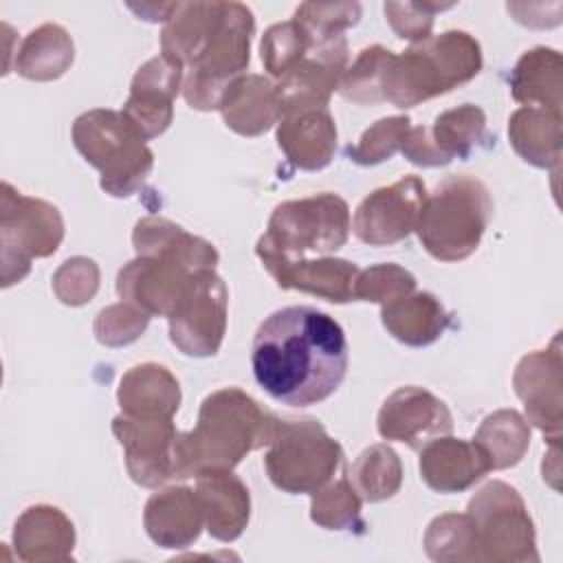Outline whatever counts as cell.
I'll return each mask as SVG.
<instances>
[{
  "mask_svg": "<svg viewBox=\"0 0 563 563\" xmlns=\"http://www.w3.org/2000/svg\"><path fill=\"white\" fill-rule=\"evenodd\" d=\"M350 350L341 323L312 306L271 312L251 345L257 385L277 402L310 407L330 398L343 383Z\"/></svg>",
  "mask_w": 563,
  "mask_h": 563,
  "instance_id": "6da1fadb",
  "label": "cell"
},
{
  "mask_svg": "<svg viewBox=\"0 0 563 563\" xmlns=\"http://www.w3.org/2000/svg\"><path fill=\"white\" fill-rule=\"evenodd\" d=\"M277 416L260 407L240 387L205 396L196 427L176 435L174 479L196 477L211 468H235L251 451L268 444Z\"/></svg>",
  "mask_w": 563,
  "mask_h": 563,
  "instance_id": "7a4b0ae2",
  "label": "cell"
},
{
  "mask_svg": "<svg viewBox=\"0 0 563 563\" xmlns=\"http://www.w3.org/2000/svg\"><path fill=\"white\" fill-rule=\"evenodd\" d=\"M482 64V46L471 33L451 29L431 35L400 55L394 53L383 75V101L402 110L413 108L468 84Z\"/></svg>",
  "mask_w": 563,
  "mask_h": 563,
  "instance_id": "3957f363",
  "label": "cell"
},
{
  "mask_svg": "<svg viewBox=\"0 0 563 563\" xmlns=\"http://www.w3.org/2000/svg\"><path fill=\"white\" fill-rule=\"evenodd\" d=\"M73 145L99 174V187L114 196H134L154 169V152L123 110L92 108L73 121Z\"/></svg>",
  "mask_w": 563,
  "mask_h": 563,
  "instance_id": "277c9868",
  "label": "cell"
},
{
  "mask_svg": "<svg viewBox=\"0 0 563 563\" xmlns=\"http://www.w3.org/2000/svg\"><path fill=\"white\" fill-rule=\"evenodd\" d=\"M490 216L488 187L475 176L460 174L427 194L413 231L433 260L462 262L477 251Z\"/></svg>",
  "mask_w": 563,
  "mask_h": 563,
  "instance_id": "5b68a950",
  "label": "cell"
},
{
  "mask_svg": "<svg viewBox=\"0 0 563 563\" xmlns=\"http://www.w3.org/2000/svg\"><path fill=\"white\" fill-rule=\"evenodd\" d=\"M255 15L242 2H220L216 24L194 64L185 70L183 99L189 108L211 112L220 108L227 88L246 75Z\"/></svg>",
  "mask_w": 563,
  "mask_h": 563,
  "instance_id": "8992f818",
  "label": "cell"
},
{
  "mask_svg": "<svg viewBox=\"0 0 563 563\" xmlns=\"http://www.w3.org/2000/svg\"><path fill=\"white\" fill-rule=\"evenodd\" d=\"M343 464V446L314 418L275 420L264 453V468L275 488L288 495H312Z\"/></svg>",
  "mask_w": 563,
  "mask_h": 563,
  "instance_id": "52a82bcc",
  "label": "cell"
},
{
  "mask_svg": "<svg viewBox=\"0 0 563 563\" xmlns=\"http://www.w3.org/2000/svg\"><path fill=\"white\" fill-rule=\"evenodd\" d=\"M352 229L347 202L332 191L279 202L257 246L284 257L332 255L345 246Z\"/></svg>",
  "mask_w": 563,
  "mask_h": 563,
  "instance_id": "ba28073f",
  "label": "cell"
},
{
  "mask_svg": "<svg viewBox=\"0 0 563 563\" xmlns=\"http://www.w3.org/2000/svg\"><path fill=\"white\" fill-rule=\"evenodd\" d=\"M59 209L42 198L20 194L11 183L0 185V264L2 288L22 282L31 262L53 255L64 240Z\"/></svg>",
  "mask_w": 563,
  "mask_h": 563,
  "instance_id": "9c48e42d",
  "label": "cell"
},
{
  "mask_svg": "<svg viewBox=\"0 0 563 563\" xmlns=\"http://www.w3.org/2000/svg\"><path fill=\"white\" fill-rule=\"evenodd\" d=\"M477 556L486 563L539 561L537 532L519 490L501 479L484 484L468 501Z\"/></svg>",
  "mask_w": 563,
  "mask_h": 563,
  "instance_id": "30bf717a",
  "label": "cell"
},
{
  "mask_svg": "<svg viewBox=\"0 0 563 563\" xmlns=\"http://www.w3.org/2000/svg\"><path fill=\"white\" fill-rule=\"evenodd\" d=\"M229 290L216 268L196 271L185 295L167 317L169 341L191 358L216 356L227 334Z\"/></svg>",
  "mask_w": 563,
  "mask_h": 563,
  "instance_id": "8fae6325",
  "label": "cell"
},
{
  "mask_svg": "<svg viewBox=\"0 0 563 563\" xmlns=\"http://www.w3.org/2000/svg\"><path fill=\"white\" fill-rule=\"evenodd\" d=\"M427 185L420 176L407 174L387 187L367 194L352 218L354 235L367 246H391L413 233Z\"/></svg>",
  "mask_w": 563,
  "mask_h": 563,
  "instance_id": "7c38bea8",
  "label": "cell"
},
{
  "mask_svg": "<svg viewBox=\"0 0 563 563\" xmlns=\"http://www.w3.org/2000/svg\"><path fill=\"white\" fill-rule=\"evenodd\" d=\"M512 389L523 402L526 420L548 440H561L563 422V356L561 332L552 343L523 354L512 372Z\"/></svg>",
  "mask_w": 563,
  "mask_h": 563,
  "instance_id": "4fadbf2b",
  "label": "cell"
},
{
  "mask_svg": "<svg viewBox=\"0 0 563 563\" xmlns=\"http://www.w3.org/2000/svg\"><path fill=\"white\" fill-rule=\"evenodd\" d=\"M196 268L180 255H136L117 273L119 299L141 308L150 317H169L185 295Z\"/></svg>",
  "mask_w": 563,
  "mask_h": 563,
  "instance_id": "5bb4252c",
  "label": "cell"
},
{
  "mask_svg": "<svg viewBox=\"0 0 563 563\" xmlns=\"http://www.w3.org/2000/svg\"><path fill=\"white\" fill-rule=\"evenodd\" d=\"M486 132V114L475 103L440 112L429 128L411 125L400 154L418 167H444L455 158H468Z\"/></svg>",
  "mask_w": 563,
  "mask_h": 563,
  "instance_id": "9a60e30c",
  "label": "cell"
},
{
  "mask_svg": "<svg viewBox=\"0 0 563 563\" xmlns=\"http://www.w3.org/2000/svg\"><path fill=\"white\" fill-rule=\"evenodd\" d=\"M112 433L119 440L125 457L128 475L143 488H158L174 479V418L128 416L119 413L112 420Z\"/></svg>",
  "mask_w": 563,
  "mask_h": 563,
  "instance_id": "2e32d148",
  "label": "cell"
},
{
  "mask_svg": "<svg viewBox=\"0 0 563 563\" xmlns=\"http://www.w3.org/2000/svg\"><path fill=\"white\" fill-rule=\"evenodd\" d=\"M345 35L319 42L312 51L275 81L279 119L288 112L328 108L330 97L339 90L341 77L350 64Z\"/></svg>",
  "mask_w": 563,
  "mask_h": 563,
  "instance_id": "e0dca14e",
  "label": "cell"
},
{
  "mask_svg": "<svg viewBox=\"0 0 563 563\" xmlns=\"http://www.w3.org/2000/svg\"><path fill=\"white\" fill-rule=\"evenodd\" d=\"M376 431L387 442H402L420 451L427 442L453 431V416L444 400L424 387L394 389L378 409Z\"/></svg>",
  "mask_w": 563,
  "mask_h": 563,
  "instance_id": "ac0fdd59",
  "label": "cell"
},
{
  "mask_svg": "<svg viewBox=\"0 0 563 563\" xmlns=\"http://www.w3.org/2000/svg\"><path fill=\"white\" fill-rule=\"evenodd\" d=\"M255 253L273 277V282L284 290H299L312 297L325 299L330 303L354 301V286L361 268L341 257H284L264 246L255 244Z\"/></svg>",
  "mask_w": 563,
  "mask_h": 563,
  "instance_id": "d6986e66",
  "label": "cell"
},
{
  "mask_svg": "<svg viewBox=\"0 0 563 563\" xmlns=\"http://www.w3.org/2000/svg\"><path fill=\"white\" fill-rule=\"evenodd\" d=\"M185 68L167 55L147 59L132 77L123 112L145 141L161 136L174 121V99L183 92Z\"/></svg>",
  "mask_w": 563,
  "mask_h": 563,
  "instance_id": "ffe728a7",
  "label": "cell"
},
{
  "mask_svg": "<svg viewBox=\"0 0 563 563\" xmlns=\"http://www.w3.org/2000/svg\"><path fill=\"white\" fill-rule=\"evenodd\" d=\"M420 477L422 482L442 495H453L468 490L486 473H490V462L484 451L471 440L440 435L420 449Z\"/></svg>",
  "mask_w": 563,
  "mask_h": 563,
  "instance_id": "44dd1931",
  "label": "cell"
},
{
  "mask_svg": "<svg viewBox=\"0 0 563 563\" xmlns=\"http://www.w3.org/2000/svg\"><path fill=\"white\" fill-rule=\"evenodd\" d=\"M196 495L207 532L222 543L242 537L251 519V495L233 468H211L196 475Z\"/></svg>",
  "mask_w": 563,
  "mask_h": 563,
  "instance_id": "7402d4cb",
  "label": "cell"
},
{
  "mask_svg": "<svg viewBox=\"0 0 563 563\" xmlns=\"http://www.w3.org/2000/svg\"><path fill=\"white\" fill-rule=\"evenodd\" d=\"M147 537L165 550H183L198 541L205 528L200 499L189 486H169L154 493L143 508Z\"/></svg>",
  "mask_w": 563,
  "mask_h": 563,
  "instance_id": "603a6c76",
  "label": "cell"
},
{
  "mask_svg": "<svg viewBox=\"0 0 563 563\" xmlns=\"http://www.w3.org/2000/svg\"><path fill=\"white\" fill-rule=\"evenodd\" d=\"M277 147L303 172L328 167L336 154V123L328 108L288 112L277 121Z\"/></svg>",
  "mask_w": 563,
  "mask_h": 563,
  "instance_id": "cb8c5ba5",
  "label": "cell"
},
{
  "mask_svg": "<svg viewBox=\"0 0 563 563\" xmlns=\"http://www.w3.org/2000/svg\"><path fill=\"white\" fill-rule=\"evenodd\" d=\"M75 526L64 510L51 504L29 506L13 526V548L20 561H73Z\"/></svg>",
  "mask_w": 563,
  "mask_h": 563,
  "instance_id": "d4e9b609",
  "label": "cell"
},
{
  "mask_svg": "<svg viewBox=\"0 0 563 563\" xmlns=\"http://www.w3.org/2000/svg\"><path fill=\"white\" fill-rule=\"evenodd\" d=\"M218 110L224 125L235 134L260 136L279 121L275 81L257 73H246L227 88Z\"/></svg>",
  "mask_w": 563,
  "mask_h": 563,
  "instance_id": "484cf974",
  "label": "cell"
},
{
  "mask_svg": "<svg viewBox=\"0 0 563 563\" xmlns=\"http://www.w3.org/2000/svg\"><path fill=\"white\" fill-rule=\"evenodd\" d=\"M180 383L161 363H139L130 367L117 389L121 413L174 418L180 407Z\"/></svg>",
  "mask_w": 563,
  "mask_h": 563,
  "instance_id": "4316f807",
  "label": "cell"
},
{
  "mask_svg": "<svg viewBox=\"0 0 563 563\" xmlns=\"http://www.w3.org/2000/svg\"><path fill=\"white\" fill-rule=\"evenodd\" d=\"M380 323L396 341L409 347H424L444 334L451 314L433 292L413 290L380 306Z\"/></svg>",
  "mask_w": 563,
  "mask_h": 563,
  "instance_id": "83f0119b",
  "label": "cell"
},
{
  "mask_svg": "<svg viewBox=\"0 0 563 563\" xmlns=\"http://www.w3.org/2000/svg\"><path fill=\"white\" fill-rule=\"evenodd\" d=\"M561 121V112L521 106L508 119V141L523 163L556 172L563 156Z\"/></svg>",
  "mask_w": 563,
  "mask_h": 563,
  "instance_id": "f1b7e54d",
  "label": "cell"
},
{
  "mask_svg": "<svg viewBox=\"0 0 563 563\" xmlns=\"http://www.w3.org/2000/svg\"><path fill=\"white\" fill-rule=\"evenodd\" d=\"M510 95L521 106L561 112L563 59L556 48L534 46L526 51L510 73Z\"/></svg>",
  "mask_w": 563,
  "mask_h": 563,
  "instance_id": "f546056e",
  "label": "cell"
},
{
  "mask_svg": "<svg viewBox=\"0 0 563 563\" xmlns=\"http://www.w3.org/2000/svg\"><path fill=\"white\" fill-rule=\"evenodd\" d=\"M73 59L70 33L55 22H46L24 35L15 51L13 70L29 81H53L73 66Z\"/></svg>",
  "mask_w": 563,
  "mask_h": 563,
  "instance_id": "4dcf8cb0",
  "label": "cell"
},
{
  "mask_svg": "<svg viewBox=\"0 0 563 563\" xmlns=\"http://www.w3.org/2000/svg\"><path fill=\"white\" fill-rule=\"evenodd\" d=\"M132 246L136 255H180L196 268H216L220 262V255L209 240L187 233L180 224L163 216L141 218L132 231Z\"/></svg>",
  "mask_w": 563,
  "mask_h": 563,
  "instance_id": "1f68e13d",
  "label": "cell"
},
{
  "mask_svg": "<svg viewBox=\"0 0 563 563\" xmlns=\"http://www.w3.org/2000/svg\"><path fill=\"white\" fill-rule=\"evenodd\" d=\"M220 11V2H174L161 29V53L185 70L200 55Z\"/></svg>",
  "mask_w": 563,
  "mask_h": 563,
  "instance_id": "d6a6232c",
  "label": "cell"
},
{
  "mask_svg": "<svg viewBox=\"0 0 563 563\" xmlns=\"http://www.w3.org/2000/svg\"><path fill=\"white\" fill-rule=\"evenodd\" d=\"M473 442L484 451L493 471L510 468L530 446V422L517 409H497L479 422Z\"/></svg>",
  "mask_w": 563,
  "mask_h": 563,
  "instance_id": "836d02e7",
  "label": "cell"
},
{
  "mask_svg": "<svg viewBox=\"0 0 563 563\" xmlns=\"http://www.w3.org/2000/svg\"><path fill=\"white\" fill-rule=\"evenodd\" d=\"M347 479L363 501L391 499L402 486V464L389 444H372L358 453L347 471Z\"/></svg>",
  "mask_w": 563,
  "mask_h": 563,
  "instance_id": "e575fe53",
  "label": "cell"
},
{
  "mask_svg": "<svg viewBox=\"0 0 563 563\" xmlns=\"http://www.w3.org/2000/svg\"><path fill=\"white\" fill-rule=\"evenodd\" d=\"M424 552L438 563L479 561L471 517L466 512H444L431 519L424 532Z\"/></svg>",
  "mask_w": 563,
  "mask_h": 563,
  "instance_id": "d590c367",
  "label": "cell"
},
{
  "mask_svg": "<svg viewBox=\"0 0 563 563\" xmlns=\"http://www.w3.org/2000/svg\"><path fill=\"white\" fill-rule=\"evenodd\" d=\"M391 57H394V51L380 44L365 46L356 55V59L347 64L341 77V84H339L341 97L356 106L383 103V75Z\"/></svg>",
  "mask_w": 563,
  "mask_h": 563,
  "instance_id": "8d00e7d4",
  "label": "cell"
},
{
  "mask_svg": "<svg viewBox=\"0 0 563 563\" xmlns=\"http://www.w3.org/2000/svg\"><path fill=\"white\" fill-rule=\"evenodd\" d=\"M314 46L310 33L297 22L286 20L268 26L260 42V59L264 70L273 79H282L292 66H297Z\"/></svg>",
  "mask_w": 563,
  "mask_h": 563,
  "instance_id": "74e56055",
  "label": "cell"
},
{
  "mask_svg": "<svg viewBox=\"0 0 563 563\" xmlns=\"http://www.w3.org/2000/svg\"><path fill=\"white\" fill-rule=\"evenodd\" d=\"M310 519L325 530H352L361 526L363 499L345 477L330 479L310 495Z\"/></svg>",
  "mask_w": 563,
  "mask_h": 563,
  "instance_id": "f35d334b",
  "label": "cell"
},
{
  "mask_svg": "<svg viewBox=\"0 0 563 563\" xmlns=\"http://www.w3.org/2000/svg\"><path fill=\"white\" fill-rule=\"evenodd\" d=\"M411 130V119L407 114L383 117L372 123L354 145L345 147V154L352 163L361 167H372L389 161L400 152L407 134Z\"/></svg>",
  "mask_w": 563,
  "mask_h": 563,
  "instance_id": "ab89813d",
  "label": "cell"
},
{
  "mask_svg": "<svg viewBox=\"0 0 563 563\" xmlns=\"http://www.w3.org/2000/svg\"><path fill=\"white\" fill-rule=\"evenodd\" d=\"M361 11L358 2H303L295 9L292 20L310 33L314 44H319L341 37L345 29L361 20Z\"/></svg>",
  "mask_w": 563,
  "mask_h": 563,
  "instance_id": "60d3db41",
  "label": "cell"
},
{
  "mask_svg": "<svg viewBox=\"0 0 563 563\" xmlns=\"http://www.w3.org/2000/svg\"><path fill=\"white\" fill-rule=\"evenodd\" d=\"M416 290V277L394 262L374 264L358 273L354 286V301H369V303H389Z\"/></svg>",
  "mask_w": 563,
  "mask_h": 563,
  "instance_id": "b9f144b4",
  "label": "cell"
},
{
  "mask_svg": "<svg viewBox=\"0 0 563 563\" xmlns=\"http://www.w3.org/2000/svg\"><path fill=\"white\" fill-rule=\"evenodd\" d=\"M150 314L143 312L141 308L128 303V301H117L112 306H106L99 310L92 323L95 339L106 345V347H123L134 343L139 336L150 325Z\"/></svg>",
  "mask_w": 563,
  "mask_h": 563,
  "instance_id": "7bdbcfd3",
  "label": "cell"
},
{
  "mask_svg": "<svg viewBox=\"0 0 563 563\" xmlns=\"http://www.w3.org/2000/svg\"><path fill=\"white\" fill-rule=\"evenodd\" d=\"M99 266L95 260L75 255L59 264L53 273L51 286L55 297L66 306H84L88 303L99 290Z\"/></svg>",
  "mask_w": 563,
  "mask_h": 563,
  "instance_id": "ee69618b",
  "label": "cell"
},
{
  "mask_svg": "<svg viewBox=\"0 0 563 563\" xmlns=\"http://www.w3.org/2000/svg\"><path fill=\"white\" fill-rule=\"evenodd\" d=\"M453 2H385V20L391 31L400 40H409L411 44L424 42L431 37L433 31V15L438 11L451 9Z\"/></svg>",
  "mask_w": 563,
  "mask_h": 563,
  "instance_id": "f6af8a7d",
  "label": "cell"
},
{
  "mask_svg": "<svg viewBox=\"0 0 563 563\" xmlns=\"http://www.w3.org/2000/svg\"><path fill=\"white\" fill-rule=\"evenodd\" d=\"M130 9L134 11V13H139V18L141 20H147V22H167V18H169V13H172V9H174V2H163V4H141V7H136V4H130Z\"/></svg>",
  "mask_w": 563,
  "mask_h": 563,
  "instance_id": "bcb514c9",
  "label": "cell"
}]
</instances>
